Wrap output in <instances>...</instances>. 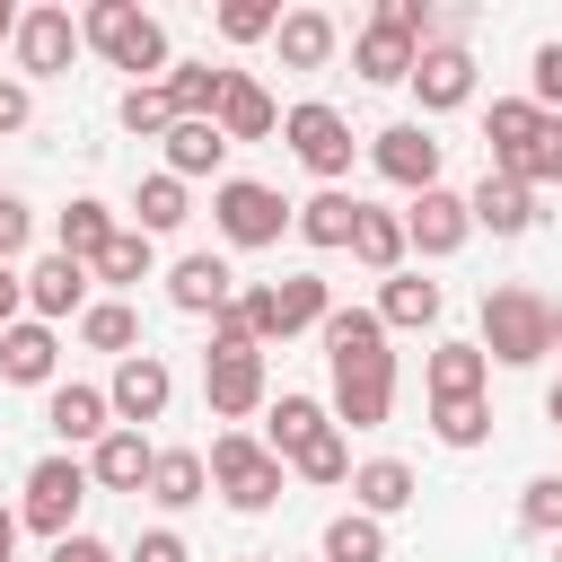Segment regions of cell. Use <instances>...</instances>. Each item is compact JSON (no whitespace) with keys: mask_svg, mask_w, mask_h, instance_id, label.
Here are the masks:
<instances>
[{"mask_svg":"<svg viewBox=\"0 0 562 562\" xmlns=\"http://www.w3.org/2000/svg\"><path fill=\"white\" fill-rule=\"evenodd\" d=\"M97 492V474H88V457H70V448H53V457H35L26 465V483H18V527H35V536H79V501Z\"/></svg>","mask_w":562,"mask_h":562,"instance_id":"obj_5","label":"cell"},{"mask_svg":"<svg viewBox=\"0 0 562 562\" xmlns=\"http://www.w3.org/2000/svg\"><path fill=\"white\" fill-rule=\"evenodd\" d=\"M88 290H97V272L70 263V255H35L26 263V316L35 325H79L88 316Z\"/></svg>","mask_w":562,"mask_h":562,"instance_id":"obj_13","label":"cell"},{"mask_svg":"<svg viewBox=\"0 0 562 562\" xmlns=\"http://www.w3.org/2000/svg\"><path fill=\"white\" fill-rule=\"evenodd\" d=\"M430 439H439V448H483V439H492V404H483V395L430 404Z\"/></svg>","mask_w":562,"mask_h":562,"instance_id":"obj_38","label":"cell"},{"mask_svg":"<svg viewBox=\"0 0 562 562\" xmlns=\"http://www.w3.org/2000/svg\"><path fill=\"white\" fill-rule=\"evenodd\" d=\"M237 290H246V281H237L228 255H211V246H202V255H176V272H167V307H184V316H220Z\"/></svg>","mask_w":562,"mask_h":562,"instance_id":"obj_16","label":"cell"},{"mask_svg":"<svg viewBox=\"0 0 562 562\" xmlns=\"http://www.w3.org/2000/svg\"><path fill=\"white\" fill-rule=\"evenodd\" d=\"M105 404H114V422H123V430H149V422L176 404V369H167L158 351H132V360H114Z\"/></svg>","mask_w":562,"mask_h":562,"instance_id":"obj_11","label":"cell"},{"mask_svg":"<svg viewBox=\"0 0 562 562\" xmlns=\"http://www.w3.org/2000/svg\"><path fill=\"white\" fill-rule=\"evenodd\" d=\"M79 342H88V351H114V360L149 351V342H140V316H132V299H88V316H79Z\"/></svg>","mask_w":562,"mask_h":562,"instance_id":"obj_34","label":"cell"},{"mask_svg":"<svg viewBox=\"0 0 562 562\" xmlns=\"http://www.w3.org/2000/svg\"><path fill=\"white\" fill-rule=\"evenodd\" d=\"M527 105L562 114V44H536V53H527Z\"/></svg>","mask_w":562,"mask_h":562,"instance_id":"obj_41","label":"cell"},{"mask_svg":"<svg viewBox=\"0 0 562 562\" xmlns=\"http://www.w3.org/2000/svg\"><path fill=\"white\" fill-rule=\"evenodd\" d=\"M316 255H342L351 246V228H360V193H342V184H316L307 202H299V220H290Z\"/></svg>","mask_w":562,"mask_h":562,"instance_id":"obj_22","label":"cell"},{"mask_svg":"<svg viewBox=\"0 0 562 562\" xmlns=\"http://www.w3.org/2000/svg\"><path fill=\"white\" fill-rule=\"evenodd\" d=\"M413 61H422V44L395 35V26H378V18L351 35V70H360L369 88H413Z\"/></svg>","mask_w":562,"mask_h":562,"instance_id":"obj_20","label":"cell"},{"mask_svg":"<svg viewBox=\"0 0 562 562\" xmlns=\"http://www.w3.org/2000/svg\"><path fill=\"white\" fill-rule=\"evenodd\" d=\"M325 562H386V527H378L369 509L325 518Z\"/></svg>","mask_w":562,"mask_h":562,"instance_id":"obj_37","label":"cell"},{"mask_svg":"<svg viewBox=\"0 0 562 562\" xmlns=\"http://www.w3.org/2000/svg\"><path fill=\"white\" fill-rule=\"evenodd\" d=\"M149 465H158V448H149V430H105L97 448H88V474H97V492H149Z\"/></svg>","mask_w":562,"mask_h":562,"instance_id":"obj_19","label":"cell"},{"mask_svg":"<svg viewBox=\"0 0 562 562\" xmlns=\"http://www.w3.org/2000/svg\"><path fill=\"white\" fill-rule=\"evenodd\" d=\"M325 430H334V413H325L316 395H281V404H272V422H263V448H272L281 465H299Z\"/></svg>","mask_w":562,"mask_h":562,"instance_id":"obj_26","label":"cell"},{"mask_svg":"<svg viewBox=\"0 0 562 562\" xmlns=\"http://www.w3.org/2000/svg\"><path fill=\"white\" fill-rule=\"evenodd\" d=\"M544 351H553V299L527 290V281L483 290V360H501V369H536Z\"/></svg>","mask_w":562,"mask_h":562,"instance_id":"obj_4","label":"cell"},{"mask_svg":"<svg viewBox=\"0 0 562 562\" xmlns=\"http://www.w3.org/2000/svg\"><path fill=\"white\" fill-rule=\"evenodd\" d=\"M413 492H422V483H413L404 457H360V465H351V509H369L378 527H386L395 509H413Z\"/></svg>","mask_w":562,"mask_h":562,"instance_id":"obj_23","label":"cell"},{"mask_svg":"<svg viewBox=\"0 0 562 562\" xmlns=\"http://www.w3.org/2000/svg\"><path fill=\"white\" fill-rule=\"evenodd\" d=\"M404 237H413V255H457L465 237H474V202L465 193H448V184H430V193H413V211H404Z\"/></svg>","mask_w":562,"mask_h":562,"instance_id":"obj_14","label":"cell"},{"mask_svg":"<svg viewBox=\"0 0 562 562\" xmlns=\"http://www.w3.org/2000/svg\"><path fill=\"white\" fill-rule=\"evenodd\" d=\"M44 562H123V553H114V544H97V536H61Z\"/></svg>","mask_w":562,"mask_h":562,"instance_id":"obj_46","label":"cell"},{"mask_svg":"<svg viewBox=\"0 0 562 562\" xmlns=\"http://www.w3.org/2000/svg\"><path fill=\"white\" fill-rule=\"evenodd\" d=\"M79 44H88V35H79V18L44 0V9H26V18H18V44H9V53H18V70H26V79H61V70L79 61Z\"/></svg>","mask_w":562,"mask_h":562,"instance_id":"obj_12","label":"cell"},{"mask_svg":"<svg viewBox=\"0 0 562 562\" xmlns=\"http://www.w3.org/2000/svg\"><path fill=\"white\" fill-rule=\"evenodd\" d=\"M26 237H35L26 193H0V263H18V255H26Z\"/></svg>","mask_w":562,"mask_h":562,"instance_id":"obj_43","label":"cell"},{"mask_svg":"<svg viewBox=\"0 0 562 562\" xmlns=\"http://www.w3.org/2000/svg\"><path fill=\"white\" fill-rule=\"evenodd\" d=\"M0 562H18V509H0Z\"/></svg>","mask_w":562,"mask_h":562,"instance_id":"obj_48","label":"cell"},{"mask_svg":"<svg viewBox=\"0 0 562 562\" xmlns=\"http://www.w3.org/2000/svg\"><path fill=\"white\" fill-rule=\"evenodd\" d=\"M220 167H228V132H220V123H176V132H167V176H176V184L220 176Z\"/></svg>","mask_w":562,"mask_h":562,"instance_id":"obj_31","label":"cell"},{"mask_svg":"<svg viewBox=\"0 0 562 562\" xmlns=\"http://www.w3.org/2000/svg\"><path fill=\"white\" fill-rule=\"evenodd\" d=\"M18 18H26V9H9V0H0V44H18Z\"/></svg>","mask_w":562,"mask_h":562,"instance_id":"obj_50","label":"cell"},{"mask_svg":"<svg viewBox=\"0 0 562 562\" xmlns=\"http://www.w3.org/2000/svg\"><path fill=\"white\" fill-rule=\"evenodd\" d=\"M553 562H562V536H553Z\"/></svg>","mask_w":562,"mask_h":562,"instance_id":"obj_52","label":"cell"},{"mask_svg":"<svg viewBox=\"0 0 562 562\" xmlns=\"http://www.w3.org/2000/svg\"><path fill=\"white\" fill-rule=\"evenodd\" d=\"M413 97H422V114H457V105L474 97V53H465V44H422Z\"/></svg>","mask_w":562,"mask_h":562,"instance_id":"obj_18","label":"cell"},{"mask_svg":"<svg viewBox=\"0 0 562 562\" xmlns=\"http://www.w3.org/2000/svg\"><path fill=\"white\" fill-rule=\"evenodd\" d=\"M35 123V97H26V79H0V140L9 132H26Z\"/></svg>","mask_w":562,"mask_h":562,"instance_id":"obj_45","label":"cell"},{"mask_svg":"<svg viewBox=\"0 0 562 562\" xmlns=\"http://www.w3.org/2000/svg\"><path fill=\"white\" fill-rule=\"evenodd\" d=\"M483 378H492V360H483V342H430V360H422V386H430V404H457V395H483Z\"/></svg>","mask_w":562,"mask_h":562,"instance_id":"obj_25","label":"cell"},{"mask_svg":"<svg viewBox=\"0 0 562 562\" xmlns=\"http://www.w3.org/2000/svg\"><path fill=\"white\" fill-rule=\"evenodd\" d=\"M211 220H220V237L228 246H281V228L299 220V202H281L272 184H255V176H220L211 184Z\"/></svg>","mask_w":562,"mask_h":562,"instance_id":"obj_8","label":"cell"},{"mask_svg":"<svg viewBox=\"0 0 562 562\" xmlns=\"http://www.w3.org/2000/svg\"><path fill=\"white\" fill-rule=\"evenodd\" d=\"M281 70H325L334 61V44H342V26L325 18V9H281Z\"/></svg>","mask_w":562,"mask_h":562,"instance_id":"obj_27","label":"cell"},{"mask_svg":"<svg viewBox=\"0 0 562 562\" xmlns=\"http://www.w3.org/2000/svg\"><path fill=\"white\" fill-rule=\"evenodd\" d=\"M88 272H97L105 290H140V281L158 272V237H140V228H123V237H114V246H105V255H97Z\"/></svg>","mask_w":562,"mask_h":562,"instance_id":"obj_36","label":"cell"},{"mask_svg":"<svg viewBox=\"0 0 562 562\" xmlns=\"http://www.w3.org/2000/svg\"><path fill=\"white\" fill-rule=\"evenodd\" d=\"M44 430L79 457V448H97L105 430H114V404H105V386H79V378H61L53 395H44Z\"/></svg>","mask_w":562,"mask_h":562,"instance_id":"obj_15","label":"cell"},{"mask_svg":"<svg viewBox=\"0 0 562 562\" xmlns=\"http://www.w3.org/2000/svg\"><path fill=\"white\" fill-rule=\"evenodd\" d=\"M439 158H448V140H439L430 123H386V132H369V167H378L386 184H404V193H430V184H439Z\"/></svg>","mask_w":562,"mask_h":562,"instance_id":"obj_10","label":"cell"},{"mask_svg":"<svg viewBox=\"0 0 562 562\" xmlns=\"http://www.w3.org/2000/svg\"><path fill=\"white\" fill-rule=\"evenodd\" d=\"M553 351H562V299H553Z\"/></svg>","mask_w":562,"mask_h":562,"instance_id":"obj_51","label":"cell"},{"mask_svg":"<svg viewBox=\"0 0 562 562\" xmlns=\"http://www.w3.org/2000/svg\"><path fill=\"white\" fill-rule=\"evenodd\" d=\"M114 123H123L132 140H167V132H176V97H167V79L123 88V97H114Z\"/></svg>","mask_w":562,"mask_h":562,"instance_id":"obj_35","label":"cell"},{"mask_svg":"<svg viewBox=\"0 0 562 562\" xmlns=\"http://www.w3.org/2000/svg\"><path fill=\"white\" fill-rule=\"evenodd\" d=\"M281 140H290V158H299L316 184H342V176H351V149H360V140H351V123H342L325 97L290 105V114H281Z\"/></svg>","mask_w":562,"mask_h":562,"instance_id":"obj_9","label":"cell"},{"mask_svg":"<svg viewBox=\"0 0 562 562\" xmlns=\"http://www.w3.org/2000/svg\"><path fill=\"white\" fill-rule=\"evenodd\" d=\"M53 369H61V325L18 316V325L0 334V378H9V386H44V395H53V386H61Z\"/></svg>","mask_w":562,"mask_h":562,"instance_id":"obj_17","label":"cell"},{"mask_svg":"<svg viewBox=\"0 0 562 562\" xmlns=\"http://www.w3.org/2000/svg\"><path fill=\"white\" fill-rule=\"evenodd\" d=\"M149 501H158V509H193V501H211V465H202V448H158V465H149Z\"/></svg>","mask_w":562,"mask_h":562,"instance_id":"obj_30","label":"cell"},{"mask_svg":"<svg viewBox=\"0 0 562 562\" xmlns=\"http://www.w3.org/2000/svg\"><path fill=\"white\" fill-rule=\"evenodd\" d=\"M123 562H193V544H184L176 527H149V536H140V544H132Z\"/></svg>","mask_w":562,"mask_h":562,"instance_id":"obj_44","label":"cell"},{"mask_svg":"<svg viewBox=\"0 0 562 562\" xmlns=\"http://www.w3.org/2000/svg\"><path fill=\"white\" fill-rule=\"evenodd\" d=\"M114 237H123V220H114V202H97V193L61 202V220H53V255H70V263H97Z\"/></svg>","mask_w":562,"mask_h":562,"instance_id":"obj_21","label":"cell"},{"mask_svg":"<svg viewBox=\"0 0 562 562\" xmlns=\"http://www.w3.org/2000/svg\"><path fill=\"white\" fill-rule=\"evenodd\" d=\"M351 255H360V263H369L378 281H395V272H404V255H413V237H404V211H378V202H360Z\"/></svg>","mask_w":562,"mask_h":562,"instance_id":"obj_28","label":"cell"},{"mask_svg":"<svg viewBox=\"0 0 562 562\" xmlns=\"http://www.w3.org/2000/svg\"><path fill=\"white\" fill-rule=\"evenodd\" d=\"M465 202H474V228H492V237H527V228H536V193H527L518 176H492V167H483V184H474Z\"/></svg>","mask_w":562,"mask_h":562,"instance_id":"obj_24","label":"cell"},{"mask_svg":"<svg viewBox=\"0 0 562 562\" xmlns=\"http://www.w3.org/2000/svg\"><path fill=\"white\" fill-rule=\"evenodd\" d=\"M518 527H527V536H562V474H536V483L518 492Z\"/></svg>","mask_w":562,"mask_h":562,"instance_id":"obj_39","label":"cell"},{"mask_svg":"<svg viewBox=\"0 0 562 562\" xmlns=\"http://www.w3.org/2000/svg\"><path fill=\"white\" fill-rule=\"evenodd\" d=\"M237 316H246V334H255V342H290V334H307V325H325V316H334V290H325V272L246 281V290H237Z\"/></svg>","mask_w":562,"mask_h":562,"instance_id":"obj_6","label":"cell"},{"mask_svg":"<svg viewBox=\"0 0 562 562\" xmlns=\"http://www.w3.org/2000/svg\"><path fill=\"white\" fill-rule=\"evenodd\" d=\"M316 334L334 360V430H378L395 413V351H386L378 307H334Z\"/></svg>","mask_w":562,"mask_h":562,"instance_id":"obj_1","label":"cell"},{"mask_svg":"<svg viewBox=\"0 0 562 562\" xmlns=\"http://www.w3.org/2000/svg\"><path fill=\"white\" fill-rule=\"evenodd\" d=\"M220 132H228V149H237V140H263V132H281V105H272V88L237 70V88H228V105H220Z\"/></svg>","mask_w":562,"mask_h":562,"instance_id":"obj_32","label":"cell"},{"mask_svg":"<svg viewBox=\"0 0 562 562\" xmlns=\"http://www.w3.org/2000/svg\"><path fill=\"white\" fill-rule=\"evenodd\" d=\"M18 316H26V272H18V263H0V334H9Z\"/></svg>","mask_w":562,"mask_h":562,"instance_id":"obj_47","label":"cell"},{"mask_svg":"<svg viewBox=\"0 0 562 562\" xmlns=\"http://www.w3.org/2000/svg\"><path fill=\"white\" fill-rule=\"evenodd\" d=\"M184 220H193V193H184L167 167L140 176V193H132V228H140V237H167V228H184Z\"/></svg>","mask_w":562,"mask_h":562,"instance_id":"obj_33","label":"cell"},{"mask_svg":"<svg viewBox=\"0 0 562 562\" xmlns=\"http://www.w3.org/2000/svg\"><path fill=\"white\" fill-rule=\"evenodd\" d=\"M79 35H88V53H105L114 70H132V88H149V79L176 70L167 26H158L149 9H132V0H88V9H79Z\"/></svg>","mask_w":562,"mask_h":562,"instance_id":"obj_3","label":"cell"},{"mask_svg":"<svg viewBox=\"0 0 562 562\" xmlns=\"http://www.w3.org/2000/svg\"><path fill=\"white\" fill-rule=\"evenodd\" d=\"M220 35L228 44H263V35H281V9L272 0H228L220 9Z\"/></svg>","mask_w":562,"mask_h":562,"instance_id":"obj_40","label":"cell"},{"mask_svg":"<svg viewBox=\"0 0 562 562\" xmlns=\"http://www.w3.org/2000/svg\"><path fill=\"white\" fill-rule=\"evenodd\" d=\"M544 422H553V430H562V378H553V386H544Z\"/></svg>","mask_w":562,"mask_h":562,"instance_id":"obj_49","label":"cell"},{"mask_svg":"<svg viewBox=\"0 0 562 562\" xmlns=\"http://www.w3.org/2000/svg\"><path fill=\"white\" fill-rule=\"evenodd\" d=\"M439 307H448V290L422 281V272H395V281L378 290V325H386V334H422V325H439Z\"/></svg>","mask_w":562,"mask_h":562,"instance_id":"obj_29","label":"cell"},{"mask_svg":"<svg viewBox=\"0 0 562 562\" xmlns=\"http://www.w3.org/2000/svg\"><path fill=\"white\" fill-rule=\"evenodd\" d=\"M290 474H307V483H351V448H342V430H325V439H316Z\"/></svg>","mask_w":562,"mask_h":562,"instance_id":"obj_42","label":"cell"},{"mask_svg":"<svg viewBox=\"0 0 562 562\" xmlns=\"http://www.w3.org/2000/svg\"><path fill=\"white\" fill-rule=\"evenodd\" d=\"M202 465H211V492H220L237 518H263V509L281 501V474H290V465H281V457L255 439V430H220Z\"/></svg>","mask_w":562,"mask_h":562,"instance_id":"obj_7","label":"cell"},{"mask_svg":"<svg viewBox=\"0 0 562 562\" xmlns=\"http://www.w3.org/2000/svg\"><path fill=\"white\" fill-rule=\"evenodd\" d=\"M483 140H492V176H518L527 193L536 184H562V114H544L527 97H492Z\"/></svg>","mask_w":562,"mask_h":562,"instance_id":"obj_2","label":"cell"},{"mask_svg":"<svg viewBox=\"0 0 562 562\" xmlns=\"http://www.w3.org/2000/svg\"><path fill=\"white\" fill-rule=\"evenodd\" d=\"M255 562H272V553H255Z\"/></svg>","mask_w":562,"mask_h":562,"instance_id":"obj_53","label":"cell"}]
</instances>
